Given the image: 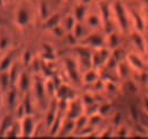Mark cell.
<instances>
[{
    "label": "cell",
    "mask_w": 148,
    "mask_h": 139,
    "mask_svg": "<svg viewBox=\"0 0 148 139\" xmlns=\"http://www.w3.org/2000/svg\"><path fill=\"white\" fill-rule=\"evenodd\" d=\"M76 24V18L73 16H69L65 22V30L66 31H73L74 26Z\"/></svg>",
    "instance_id": "obj_11"
},
{
    "label": "cell",
    "mask_w": 148,
    "mask_h": 139,
    "mask_svg": "<svg viewBox=\"0 0 148 139\" xmlns=\"http://www.w3.org/2000/svg\"><path fill=\"white\" fill-rule=\"evenodd\" d=\"M87 42L93 47H101L104 43V39L99 34H91L89 35V38H87Z\"/></svg>",
    "instance_id": "obj_6"
},
{
    "label": "cell",
    "mask_w": 148,
    "mask_h": 139,
    "mask_svg": "<svg viewBox=\"0 0 148 139\" xmlns=\"http://www.w3.org/2000/svg\"><path fill=\"white\" fill-rule=\"evenodd\" d=\"M12 65H13V54L9 52L2 58V61L0 63V70L1 71H6V70L10 69Z\"/></svg>",
    "instance_id": "obj_8"
},
{
    "label": "cell",
    "mask_w": 148,
    "mask_h": 139,
    "mask_svg": "<svg viewBox=\"0 0 148 139\" xmlns=\"http://www.w3.org/2000/svg\"><path fill=\"white\" fill-rule=\"evenodd\" d=\"M121 113H115V115H114V123H115V125H117L120 122H121Z\"/></svg>",
    "instance_id": "obj_25"
},
{
    "label": "cell",
    "mask_w": 148,
    "mask_h": 139,
    "mask_svg": "<svg viewBox=\"0 0 148 139\" xmlns=\"http://www.w3.org/2000/svg\"><path fill=\"white\" fill-rule=\"evenodd\" d=\"M7 43H8L7 38H1L0 39V49H5L7 47Z\"/></svg>",
    "instance_id": "obj_23"
},
{
    "label": "cell",
    "mask_w": 148,
    "mask_h": 139,
    "mask_svg": "<svg viewBox=\"0 0 148 139\" xmlns=\"http://www.w3.org/2000/svg\"><path fill=\"white\" fill-rule=\"evenodd\" d=\"M59 21H60V16H59L58 14H54V15L49 16V17L46 19L45 26H46L47 29H51V30H53L55 26H57V25L59 24Z\"/></svg>",
    "instance_id": "obj_7"
},
{
    "label": "cell",
    "mask_w": 148,
    "mask_h": 139,
    "mask_svg": "<svg viewBox=\"0 0 148 139\" xmlns=\"http://www.w3.org/2000/svg\"><path fill=\"white\" fill-rule=\"evenodd\" d=\"M34 128H36L34 121L30 115L24 116L22 119V122H21V135H23L25 137H31L33 135Z\"/></svg>",
    "instance_id": "obj_1"
},
{
    "label": "cell",
    "mask_w": 148,
    "mask_h": 139,
    "mask_svg": "<svg viewBox=\"0 0 148 139\" xmlns=\"http://www.w3.org/2000/svg\"><path fill=\"white\" fill-rule=\"evenodd\" d=\"M134 42H136V43H137V46H138V47H140V48H141V47H143V46H141V45H143V43H144V42H143V39H141V38H140V36H139V35L134 34Z\"/></svg>",
    "instance_id": "obj_24"
},
{
    "label": "cell",
    "mask_w": 148,
    "mask_h": 139,
    "mask_svg": "<svg viewBox=\"0 0 148 139\" xmlns=\"http://www.w3.org/2000/svg\"><path fill=\"white\" fill-rule=\"evenodd\" d=\"M88 24H89L90 26H92V28L97 26V25L99 24V18L97 17V16H95V15H91L90 17L88 18Z\"/></svg>",
    "instance_id": "obj_17"
},
{
    "label": "cell",
    "mask_w": 148,
    "mask_h": 139,
    "mask_svg": "<svg viewBox=\"0 0 148 139\" xmlns=\"http://www.w3.org/2000/svg\"><path fill=\"white\" fill-rule=\"evenodd\" d=\"M0 106H1V97H0Z\"/></svg>",
    "instance_id": "obj_30"
},
{
    "label": "cell",
    "mask_w": 148,
    "mask_h": 139,
    "mask_svg": "<svg viewBox=\"0 0 148 139\" xmlns=\"http://www.w3.org/2000/svg\"><path fill=\"white\" fill-rule=\"evenodd\" d=\"M30 22V15L29 12L25 8H19L17 14H16V23L19 26H25Z\"/></svg>",
    "instance_id": "obj_2"
},
{
    "label": "cell",
    "mask_w": 148,
    "mask_h": 139,
    "mask_svg": "<svg viewBox=\"0 0 148 139\" xmlns=\"http://www.w3.org/2000/svg\"><path fill=\"white\" fill-rule=\"evenodd\" d=\"M110 108H111V106H110V105L105 104L99 108V112H100V113H103V114H105V113H107V112L110 111Z\"/></svg>",
    "instance_id": "obj_22"
},
{
    "label": "cell",
    "mask_w": 148,
    "mask_h": 139,
    "mask_svg": "<svg viewBox=\"0 0 148 139\" xmlns=\"http://www.w3.org/2000/svg\"><path fill=\"white\" fill-rule=\"evenodd\" d=\"M3 3H5V1H3V0H0V6H2Z\"/></svg>",
    "instance_id": "obj_29"
},
{
    "label": "cell",
    "mask_w": 148,
    "mask_h": 139,
    "mask_svg": "<svg viewBox=\"0 0 148 139\" xmlns=\"http://www.w3.org/2000/svg\"><path fill=\"white\" fill-rule=\"evenodd\" d=\"M82 1H83V3L86 5V3H89V2L91 1V0H82Z\"/></svg>",
    "instance_id": "obj_28"
},
{
    "label": "cell",
    "mask_w": 148,
    "mask_h": 139,
    "mask_svg": "<svg viewBox=\"0 0 148 139\" xmlns=\"http://www.w3.org/2000/svg\"><path fill=\"white\" fill-rule=\"evenodd\" d=\"M108 43L111 45L112 47H116V46H117V43H119V39H117V35H116V34H111Z\"/></svg>",
    "instance_id": "obj_20"
},
{
    "label": "cell",
    "mask_w": 148,
    "mask_h": 139,
    "mask_svg": "<svg viewBox=\"0 0 148 139\" xmlns=\"http://www.w3.org/2000/svg\"><path fill=\"white\" fill-rule=\"evenodd\" d=\"M15 99H16V91L15 90H12L8 92V97H7V102L9 106H14L15 104Z\"/></svg>",
    "instance_id": "obj_14"
},
{
    "label": "cell",
    "mask_w": 148,
    "mask_h": 139,
    "mask_svg": "<svg viewBox=\"0 0 148 139\" xmlns=\"http://www.w3.org/2000/svg\"><path fill=\"white\" fill-rule=\"evenodd\" d=\"M13 125H14V123H13V118H12L10 115H6V116L2 119L1 124H0V136H1V137H5L6 132H7Z\"/></svg>",
    "instance_id": "obj_3"
},
{
    "label": "cell",
    "mask_w": 148,
    "mask_h": 139,
    "mask_svg": "<svg viewBox=\"0 0 148 139\" xmlns=\"http://www.w3.org/2000/svg\"><path fill=\"white\" fill-rule=\"evenodd\" d=\"M18 81V87L21 90L23 91H26V89L30 86V79H29V75L26 73H21L17 79Z\"/></svg>",
    "instance_id": "obj_5"
},
{
    "label": "cell",
    "mask_w": 148,
    "mask_h": 139,
    "mask_svg": "<svg viewBox=\"0 0 148 139\" xmlns=\"http://www.w3.org/2000/svg\"><path fill=\"white\" fill-rule=\"evenodd\" d=\"M97 79H98V75L95 71H89L84 75V81L87 83H95V82H97Z\"/></svg>",
    "instance_id": "obj_10"
},
{
    "label": "cell",
    "mask_w": 148,
    "mask_h": 139,
    "mask_svg": "<svg viewBox=\"0 0 148 139\" xmlns=\"http://www.w3.org/2000/svg\"><path fill=\"white\" fill-rule=\"evenodd\" d=\"M3 1H5V3H6V2H7V1H8V0H3Z\"/></svg>",
    "instance_id": "obj_31"
},
{
    "label": "cell",
    "mask_w": 148,
    "mask_h": 139,
    "mask_svg": "<svg viewBox=\"0 0 148 139\" xmlns=\"http://www.w3.org/2000/svg\"><path fill=\"white\" fill-rule=\"evenodd\" d=\"M10 85H12V82H10L9 73H7L6 71H2V73L0 74V87H1V89L3 91H7Z\"/></svg>",
    "instance_id": "obj_4"
},
{
    "label": "cell",
    "mask_w": 148,
    "mask_h": 139,
    "mask_svg": "<svg viewBox=\"0 0 148 139\" xmlns=\"http://www.w3.org/2000/svg\"><path fill=\"white\" fill-rule=\"evenodd\" d=\"M130 112H131V116H133L132 119H134L136 121H139V116H140V114H139V112L137 111V108H136L134 106H131Z\"/></svg>",
    "instance_id": "obj_19"
},
{
    "label": "cell",
    "mask_w": 148,
    "mask_h": 139,
    "mask_svg": "<svg viewBox=\"0 0 148 139\" xmlns=\"http://www.w3.org/2000/svg\"><path fill=\"white\" fill-rule=\"evenodd\" d=\"M23 63L25 65H29V63H31V52L29 50H26L23 54Z\"/></svg>",
    "instance_id": "obj_18"
},
{
    "label": "cell",
    "mask_w": 148,
    "mask_h": 139,
    "mask_svg": "<svg viewBox=\"0 0 148 139\" xmlns=\"http://www.w3.org/2000/svg\"><path fill=\"white\" fill-rule=\"evenodd\" d=\"M25 114H26V111H25V107H24V105H23V103H22V104H19L18 107H17L16 115H17L18 119H23Z\"/></svg>",
    "instance_id": "obj_15"
},
{
    "label": "cell",
    "mask_w": 148,
    "mask_h": 139,
    "mask_svg": "<svg viewBox=\"0 0 148 139\" xmlns=\"http://www.w3.org/2000/svg\"><path fill=\"white\" fill-rule=\"evenodd\" d=\"M73 32H74V36H75L76 39H79V38H82V36H83L84 29H83V26H82L80 23H76L73 29Z\"/></svg>",
    "instance_id": "obj_13"
},
{
    "label": "cell",
    "mask_w": 148,
    "mask_h": 139,
    "mask_svg": "<svg viewBox=\"0 0 148 139\" xmlns=\"http://www.w3.org/2000/svg\"><path fill=\"white\" fill-rule=\"evenodd\" d=\"M40 15L43 19H47L49 17V8H48V5L46 2L40 3Z\"/></svg>",
    "instance_id": "obj_12"
},
{
    "label": "cell",
    "mask_w": 148,
    "mask_h": 139,
    "mask_svg": "<svg viewBox=\"0 0 148 139\" xmlns=\"http://www.w3.org/2000/svg\"><path fill=\"white\" fill-rule=\"evenodd\" d=\"M144 108H146V111L148 112V97L144 99Z\"/></svg>",
    "instance_id": "obj_27"
},
{
    "label": "cell",
    "mask_w": 148,
    "mask_h": 139,
    "mask_svg": "<svg viewBox=\"0 0 148 139\" xmlns=\"http://www.w3.org/2000/svg\"><path fill=\"white\" fill-rule=\"evenodd\" d=\"M53 32H54L57 36H62L63 33H64V29H63V28H60L59 25H57V26H55V28L53 29Z\"/></svg>",
    "instance_id": "obj_21"
},
{
    "label": "cell",
    "mask_w": 148,
    "mask_h": 139,
    "mask_svg": "<svg viewBox=\"0 0 148 139\" xmlns=\"http://www.w3.org/2000/svg\"><path fill=\"white\" fill-rule=\"evenodd\" d=\"M24 107H25V111H26V115H30L31 113H32V106H31V103H30V99H29V97H26L25 98V100H24Z\"/></svg>",
    "instance_id": "obj_16"
},
{
    "label": "cell",
    "mask_w": 148,
    "mask_h": 139,
    "mask_svg": "<svg viewBox=\"0 0 148 139\" xmlns=\"http://www.w3.org/2000/svg\"><path fill=\"white\" fill-rule=\"evenodd\" d=\"M119 137H124V136H127V129L124 128V127H122L121 129H120V131L116 133Z\"/></svg>",
    "instance_id": "obj_26"
},
{
    "label": "cell",
    "mask_w": 148,
    "mask_h": 139,
    "mask_svg": "<svg viewBox=\"0 0 148 139\" xmlns=\"http://www.w3.org/2000/svg\"><path fill=\"white\" fill-rule=\"evenodd\" d=\"M74 14H75V16H74V17L76 18V21L81 22V21L84 18L86 14H87L86 5H84V3H82V5L76 6V7H75V10H74Z\"/></svg>",
    "instance_id": "obj_9"
}]
</instances>
